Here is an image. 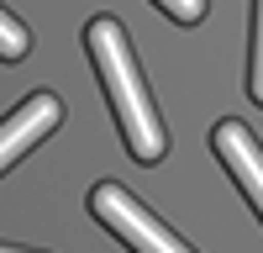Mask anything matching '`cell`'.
<instances>
[{"label":"cell","mask_w":263,"mask_h":253,"mask_svg":"<svg viewBox=\"0 0 263 253\" xmlns=\"http://www.w3.org/2000/svg\"><path fill=\"white\" fill-rule=\"evenodd\" d=\"M84 53H90L105 95H111V111H116V127H121V137L132 148V158L137 164H158L163 148H168V127L158 121V105H153V95L142 90L137 58L126 48V27L116 16H95L90 27H84Z\"/></svg>","instance_id":"6da1fadb"},{"label":"cell","mask_w":263,"mask_h":253,"mask_svg":"<svg viewBox=\"0 0 263 253\" xmlns=\"http://www.w3.org/2000/svg\"><path fill=\"white\" fill-rule=\"evenodd\" d=\"M27 48H32V37H27V27L0 6V58L6 63H16V58H27Z\"/></svg>","instance_id":"8992f818"},{"label":"cell","mask_w":263,"mask_h":253,"mask_svg":"<svg viewBox=\"0 0 263 253\" xmlns=\"http://www.w3.org/2000/svg\"><path fill=\"white\" fill-rule=\"evenodd\" d=\"M211 148H216V158L232 169V179L242 185V195L253 201V211L263 216V148H258V137L242 121H221L211 132Z\"/></svg>","instance_id":"277c9868"},{"label":"cell","mask_w":263,"mask_h":253,"mask_svg":"<svg viewBox=\"0 0 263 253\" xmlns=\"http://www.w3.org/2000/svg\"><path fill=\"white\" fill-rule=\"evenodd\" d=\"M90 211L116 232V238L132 248V253H195L190 243H179L174 232L153 216V211L137 201V195H126L121 185H111V179H100L95 190H90Z\"/></svg>","instance_id":"7a4b0ae2"},{"label":"cell","mask_w":263,"mask_h":253,"mask_svg":"<svg viewBox=\"0 0 263 253\" xmlns=\"http://www.w3.org/2000/svg\"><path fill=\"white\" fill-rule=\"evenodd\" d=\"M248 95L263 105V0H253V53H248Z\"/></svg>","instance_id":"5b68a950"},{"label":"cell","mask_w":263,"mask_h":253,"mask_svg":"<svg viewBox=\"0 0 263 253\" xmlns=\"http://www.w3.org/2000/svg\"><path fill=\"white\" fill-rule=\"evenodd\" d=\"M158 11H168L174 21H184V27H195V21L205 16V0H153Z\"/></svg>","instance_id":"52a82bcc"},{"label":"cell","mask_w":263,"mask_h":253,"mask_svg":"<svg viewBox=\"0 0 263 253\" xmlns=\"http://www.w3.org/2000/svg\"><path fill=\"white\" fill-rule=\"evenodd\" d=\"M58 121H63V100H58L53 90H37V95L21 100L16 111L0 121V174H6V169L27 153V148H37Z\"/></svg>","instance_id":"3957f363"},{"label":"cell","mask_w":263,"mask_h":253,"mask_svg":"<svg viewBox=\"0 0 263 253\" xmlns=\"http://www.w3.org/2000/svg\"><path fill=\"white\" fill-rule=\"evenodd\" d=\"M0 253H32V248H0Z\"/></svg>","instance_id":"ba28073f"}]
</instances>
